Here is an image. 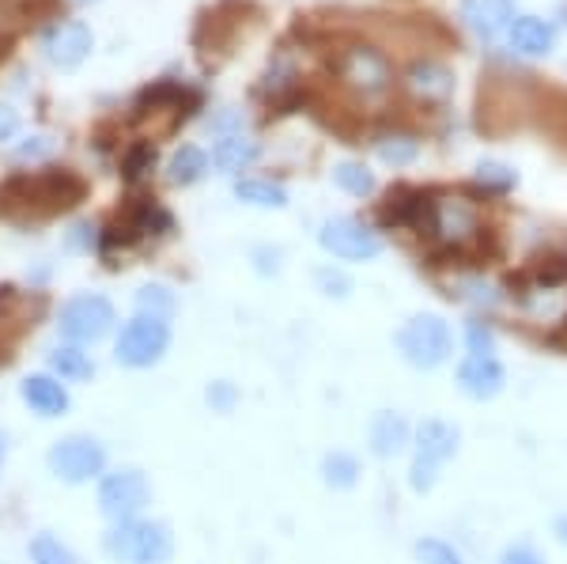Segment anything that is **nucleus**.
<instances>
[{
	"label": "nucleus",
	"mask_w": 567,
	"mask_h": 564,
	"mask_svg": "<svg viewBox=\"0 0 567 564\" xmlns=\"http://www.w3.org/2000/svg\"><path fill=\"white\" fill-rule=\"evenodd\" d=\"M462 432L458 424L443 421V417H427L413 432V462H409V489L413 493H432L439 470L458 454Z\"/></svg>",
	"instance_id": "nucleus-1"
},
{
	"label": "nucleus",
	"mask_w": 567,
	"mask_h": 564,
	"mask_svg": "<svg viewBox=\"0 0 567 564\" xmlns=\"http://www.w3.org/2000/svg\"><path fill=\"white\" fill-rule=\"evenodd\" d=\"M393 349L398 357L416 371H435L454 357V334L446 326V318L439 315H413L409 322L398 326L393 334Z\"/></svg>",
	"instance_id": "nucleus-2"
},
{
	"label": "nucleus",
	"mask_w": 567,
	"mask_h": 564,
	"mask_svg": "<svg viewBox=\"0 0 567 564\" xmlns=\"http://www.w3.org/2000/svg\"><path fill=\"white\" fill-rule=\"evenodd\" d=\"M106 553L122 564H167L175 553V534L167 523L155 520H125L106 534Z\"/></svg>",
	"instance_id": "nucleus-3"
},
{
	"label": "nucleus",
	"mask_w": 567,
	"mask_h": 564,
	"mask_svg": "<svg viewBox=\"0 0 567 564\" xmlns=\"http://www.w3.org/2000/svg\"><path fill=\"white\" fill-rule=\"evenodd\" d=\"M337 76L360 99H382L393 88V65L371 42H352L337 53Z\"/></svg>",
	"instance_id": "nucleus-4"
},
{
	"label": "nucleus",
	"mask_w": 567,
	"mask_h": 564,
	"mask_svg": "<svg viewBox=\"0 0 567 564\" xmlns=\"http://www.w3.org/2000/svg\"><path fill=\"white\" fill-rule=\"evenodd\" d=\"M171 349V322L167 318H155V315H136L130 322L122 326L114 341V360L122 368H152L167 357Z\"/></svg>",
	"instance_id": "nucleus-5"
},
{
	"label": "nucleus",
	"mask_w": 567,
	"mask_h": 564,
	"mask_svg": "<svg viewBox=\"0 0 567 564\" xmlns=\"http://www.w3.org/2000/svg\"><path fill=\"white\" fill-rule=\"evenodd\" d=\"M58 330L69 345H95L114 330V304L99 293H80L61 304Z\"/></svg>",
	"instance_id": "nucleus-6"
},
{
	"label": "nucleus",
	"mask_w": 567,
	"mask_h": 564,
	"mask_svg": "<svg viewBox=\"0 0 567 564\" xmlns=\"http://www.w3.org/2000/svg\"><path fill=\"white\" fill-rule=\"evenodd\" d=\"M45 466L65 485H84V481H95L106 470V448L91 435H65L45 454Z\"/></svg>",
	"instance_id": "nucleus-7"
},
{
	"label": "nucleus",
	"mask_w": 567,
	"mask_h": 564,
	"mask_svg": "<svg viewBox=\"0 0 567 564\" xmlns=\"http://www.w3.org/2000/svg\"><path fill=\"white\" fill-rule=\"evenodd\" d=\"M152 504V485L141 470H114L99 481V512L110 523L141 520V512Z\"/></svg>",
	"instance_id": "nucleus-8"
},
{
	"label": "nucleus",
	"mask_w": 567,
	"mask_h": 564,
	"mask_svg": "<svg viewBox=\"0 0 567 564\" xmlns=\"http://www.w3.org/2000/svg\"><path fill=\"white\" fill-rule=\"evenodd\" d=\"M318 243H322L326 254H333L341 262H371L382 254L379 232H371L355 216H333V221H326L322 232H318Z\"/></svg>",
	"instance_id": "nucleus-9"
},
{
	"label": "nucleus",
	"mask_w": 567,
	"mask_h": 564,
	"mask_svg": "<svg viewBox=\"0 0 567 564\" xmlns=\"http://www.w3.org/2000/svg\"><path fill=\"white\" fill-rule=\"evenodd\" d=\"M427 232L451 250H462L481 239V213L470 202H462V197H443V202H432Z\"/></svg>",
	"instance_id": "nucleus-10"
},
{
	"label": "nucleus",
	"mask_w": 567,
	"mask_h": 564,
	"mask_svg": "<svg viewBox=\"0 0 567 564\" xmlns=\"http://www.w3.org/2000/svg\"><path fill=\"white\" fill-rule=\"evenodd\" d=\"M454 387L462 390L470 402H492V398L503 394V387H507V368H503V360L492 352V357H465L458 360V368H454Z\"/></svg>",
	"instance_id": "nucleus-11"
},
{
	"label": "nucleus",
	"mask_w": 567,
	"mask_h": 564,
	"mask_svg": "<svg viewBox=\"0 0 567 564\" xmlns=\"http://www.w3.org/2000/svg\"><path fill=\"white\" fill-rule=\"evenodd\" d=\"M401 84H405V91L416 103L443 106V103H451V95H454V69L435 58H416L413 65L405 69Z\"/></svg>",
	"instance_id": "nucleus-12"
},
{
	"label": "nucleus",
	"mask_w": 567,
	"mask_h": 564,
	"mask_svg": "<svg viewBox=\"0 0 567 564\" xmlns=\"http://www.w3.org/2000/svg\"><path fill=\"white\" fill-rule=\"evenodd\" d=\"M16 186L27 189V197L23 202L27 205H42L45 213H58V208H72L80 202V197L87 194V186L80 182L72 171H50V175H42V178H16Z\"/></svg>",
	"instance_id": "nucleus-13"
},
{
	"label": "nucleus",
	"mask_w": 567,
	"mask_h": 564,
	"mask_svg": "<svg viewBox=\"0 0 567 564\" xmlns=\"http://www.w3.org/2000/svg\"><path fill=\"white\" fill-rule=\"evenodd\" d=\"M91 45H95V39H91V27L80 23V20H61L42 34L45 61L58 65V69H76L80 61H87Z\"/></svg>",
	"instance_id": "nucleus-14"
},
{
	"label": "nucleus",
	"mask_w": 567,
	"mask_h": 564,
	"mask_svg": "<svg viewBox=\"0 0 567 564\" xmlns=\"http://www.w3.org/2000/svg\"><path fill=\"white\" fill-rule=\"evenodd\" d=\"M409 443H413V429H409L405 417L393 413V409L374 413V421L368 429V451L374 459H398V454L409 451Z\"/></svg>",
	"instance_id": "nucleus-15"
},
{
	"label": "nucleus",
	"mask_w": 567,
	"mask_h": 564,
	"mask_svg": "<svg viewBox=\"0 0 567 564\" xmlns=\"http://www.w3.org/2000/svg\"><path fill=\"white\" fill-rule=\"evenodd\" d=\"M20 394L39 417H61L69 409V390L58 376H27L20 383Z\"/></svg>",
	"instance_id": "nucleus-16"
},
{
	"label": "nucleus",
	"mask_w": 567,
	"mask_h": 564,
	"mask_svg": "<svg viewBox=\"0 0 567 564\" xmlns=\"http://www.w3.org/2000/svg\"><path fill=\"white\" fill-rule=\"evenodd\" d=\"M462 20L477 34H496L515 20V4L511 0H462Z\"/></svg>",
	"instance_id": "nucleus-17"
},
{
	"label": "nucleus",
	"mask_w": 567,
	"mask_h": 564,
	"mask_svg": "<svg viewBox=\"0 0 567 564\" xmlns=\"http://www.w3.org/2000/svg\"><path fill=\"white\" fill-rule=\"evenodd\" d=\"M511 50L526 53V58H545L553 50V27L537 16H515L511 20Z\"/></svg>",
	"instance_id": "nucleus-18"
},
{
	"label": "nucleus",
	"mask_w": 567,
	"mask_h": 564,
	"mask_svg": "<svg viewBox=\"0 0 567 564\" xmlns=\"http://www.w3.org/2000/svg\"><path fill=\"white\" fill-rule=\"evenodd\" d=\"M254 160H258V144L243 133H224L213 148V167L224 171V175H239Z\"/></svg>",
	"instance_id": "nucleus-19"
},
{
	"label": "nucleus",
	"mask_w": 567,
	"mask_h": 564,
	"mask_svg": "<svg viewBox=\"0 0 567 564\" xmlns=\"http://www.w3.org/2000/svg\"><path fill=\"white\" fill-rule=\"evenodd\" d=\"M50 371L61 383H84V379L95 376V360L80 345H61V349L50 352Z\"/></svg>",
	"instance_id": "nucleus-20"
},
{
	"label": "nucleus",
	"mask_w": 567,
	"mask_h": 564,
	"mask_svg": "<svg viewBox=\"0 0 567 564\" xmlns=\"http://www.w3.org/2000/svg\"><path fill=\"white\" fill-rule=\"evenodd\" d=\"M205 171H208L205 152H200L197 144H182L167 163V182L171 186H194V182L205 178Z\"/></svg>",
	"instance_id": "nucleus-21"
},
{
	"label": "nucleus",
	"mask_w": 567,
	"mask_h": 564,
	"mask_svg": "<svg viewBox=\"0 0 567 564\" xmlns=\"http://www.w3.org/2000/svg\"><path fill=\"white\" fill-rule=\"evenodd\" d=\"M235 197L246 205H258V208H284L288 205V189L280 182L269 178H239L235 182Z\"/></svg>",
	"instance_id": "nucleus-22"
},
{
	"label": "nucleus",
	"mask_w": 567,
	"mask_h": 564,
	"mask_svg": "<svg viewBox=\"0 0 567 564\" xmlns=\"http://www.w3.org/2000/svg\"><path fill=\"white\" fill-rule=\"evenodd\" d=\"M318 474L329 489H355V481H360V459L349 451H329L322 459V466H318Z\"/></svg>",
	"instance_id": "nucleus-23"
},
{
	"label": "nucleus",
	"mask_w": 567,
	"mask_h": 564,
	"mask_svg": "<svg viewBox=\"0 0 567 564\" xmlns=\"http://www.w3.org/2000/svg\"><path fill=\"white\" fill-rule=\"evenodd\" d=\"M374 152H379V160L390 163V167H409V163H416L420 156V141L409 133H386L374 141Z\"/></svg>",
	"instance_id": "nucleus-24"
},
{
	"label": "nucleus",
	"mask_w": 567,
	"mask_h": 564,
	"mask_svg": "<svg viewBox=\"0 0 567 564\" xmlns=\"http://www.w3.org/2000/svg\"><path fill=\"white\" fill-rule=\"evenodd\" d=\"M333 182L344 189V194H352V197H371L374 194V175L363 163H355V160H344V163H337L333 167Z\"/></svg>",
	"instance_id": "nucleus-25"
},
{
	"label": "nucleus",
	"mask_w": 567,
	"mask_h": 564,
	"mask_svg": "<svg viewBox=\"0 0 567 564\" xmlns=\"http://www.w3.org/2000/svg\"><path fill=\"white\" fill-rule=\"evenodd\" d=\"M473 182H477L484 194H511V189L518 186V175H515V167H507V163L484 160L477 167V175H473Z\"/></svg>",
	"instance_id": "nucleus-26"
},
{
	"label": "nucleus",
	"mask_w": 567,
	"mask_h": 564,
	"mask_svg": "<svg viewBox=\"0 0 567 564\" xmlns=\"http://www.w3.org/2000/svg\"><path fill=\"white\" fill-rule=\"evenodd\" d=\"M178 307L175 293L167 285H144L136 293V315H155V318H171Z\"/></svg>",
	"instance_id": "nucleus-27"
},
{
	"label": "nucleus",
	"mask_w": 567,
	"mask_h": 564,
	"mask_svg": "<svg viewBox=\"0 0 567 564\" xmlns=\"http://www.w3.org/2000/svg\"><path fill=\"white\" fill-rule=\"evenodd\" d=\"M416 564H465L462 550H454L446 539H420L413 545Z\"/></svg>",
	"instance_id": "nucleus-28"
},
{
	"label": "nucleus",
	"mask_w": 567,
	"mask_h": 564,
	"mask_svg": "<svg viewBox=\"0 0 567 564\" xmlns=\"http://www.w3.org/2000/svg\"><path fill=\"white\" fill-rule=\"evenodd\" d=\"M465 352H470V357H492V352H496V330H492L484 318L465 322Z\"/></svg>",
	"instance_id": "nucleus-29"
},
{
	"label": "nucleus",
	"mask_w": 567,
	"mask_h": 564,
	"mask_svg": "<svg viewBox=\"0 0 567 564\" xmlns=\"http://www.w3.org/2000/svg\"><path fill=\"white\" fill-rule=\"evenodd\" d=\"M31 561L34 564H72V553L53 539V534H39V539L31 542Z\"/></svg>",
	"instance_id": "nucleus-30"
},
{
	"label": "nucleus",
	"mask_w": 567,
	"mask_h": 564,
	"mask_svg": "<svg viewBox=\"0 0 567 564\" xmlns=\"http://www.w3.org/2000/svg\"><path fill=\"white\" fill-rule=\"evenodd\" d=\"M239 387L231 383V379H216V383H208L205 390V402L216 409V413H231L235 406H239Z\"/></svg>",
	"instance_id": "nucleus-31"
},
{
	"label": "nucleus",
	"mask_w": 567,
	"mask_h": 564,
	"mask_svg": "<svg viewBox=\"0 0 567 564\" xmlns=\"http://www.w3.org/2000/svg\"><path fill=\"white\" fill-rule=\"evenodd\" d=\"M315 280H318V288H322V296H329V299H344L352 293V280L344 277L341 269H318L315 273Z\"/></svg>",
	"instance_id": "nucleus-32"
},
{
	"label": "nucleus",
	"mask_w": 567,
	"mask_h": 564,
	"mask_svg": "<svg viewBox=\"0 0 567 564\" xmlns=\"http://www.w3.org/2000/svg\"><path fill=\"white\" fill-rule=\"evenodd\" d=\"M496 564H548L545 561V553L537 550V545H529V542H511L507 550L499 553V561Z\"/></svg>",
	"instance_id": "nucleus-33"
},
{
	"label": "nucleus",
	"mask_w": 567,
	"mask_h": 564,
	"mask_svg": "<svg viewBox=\"0 0 567 564\" xmlns=\"http://www.w3.org/2000/svg\"><path fill=\"white\" fill-rule=\"evenodd\" d=\"M53 152V141L45 133H34V136H27L23 144H16V152L12 156L20 160V163H34V160H45Z\"/></svg>",
	"instance_id": "nucleus-34"
},
{
	"label": "nucleus",
	"mask_w": 567,
	"mask_h": 564,
	"mask_svg": "<svg viewBox=\"0 0 567 564\" xmlns=\"http://www.w3.org/2000/svg\"><path fill=\"white\" fill-rule=\"evenodd\" d=\"M462 299H470V304H477V307H496L499 304L496 288L484 285V280H465V285H462Z\"/></svg>",
	"instance_id": "nucleus-35"
},
{
	"label": "nucleus",
	"mask_w": 567,
	"mask_h": 564,
	"mask_svg": "<svg viewBox=\"0 0 567 564\" xmlns=\"http://www.w3.org/2000/svg\"><path fill=\"white\" fill-rule=\"evenodd\" d=\"M537 280H542L545 288L564 285V280H567V258H545L542 266H537Z\"/></svg>",
	"instance_id": "nucleus-36"
},
{
	"label": "nucleus",
	"mask_w": 567,
	"mask_h": 564,
	"mask_svg": "<svg viewBox=\"0 0 567 564\" xmlns=\"http://www.w3.org/2000/svg\"><path fill=\"white\" fill-rule=\"evenodd\" d=\"M16 133H20V114H16L8 103H0V144L12 141Z\"/></svg>",
	"instance_id": "nucleus-37"
},
{
	"label": "nucleus",
	"mask_w": 567,
	"mask_h": 564,
	"mask_svg": "<svg viewBox=\"0 0 567 564\" xmlns=\"http://www.w3.org/2000/svg\"><path fill=\"white\" fill-rule=\"evenodd\" d=\"M144 163H155V152H152V148H136L133 156H130V163H125V167H130V171H125V175H130V178L144 175V171H141Z\"/></svg>",
	"instance_id": "nucleus-38"
},
{
	"label": "nucleus",
	"mask_w": 567,
	"mask_h": 564,
	"mask_svg": "<svg viewBox=\"0 0 567 564\" xmlns=\"http://www.w3.org/2000/svg\"><path fill=\"white\" fill-rule=\"evenodd\" d=\"M553 539L567 550V512H560V515L553 520Z\"/></svg>",
	"instance_id": "nucleus-39"
},
{
	"label": "nucleus",
	"mask_w": 567,
	"mask_h": 564,
	"mask_svg": "<svg viewBox=\"0 0 567 564\" xmlns=\"http://www.w3.org/2000/svg\"><path fill=\"white\" fill-rule=\"evenodd\" d=\"M72 4H95V0H72Z\"/></svg>",
	"instance_id": "nucleus-40"
},
{
	"label": "nucleus",
	"mask_w": 567,
	"mask_h": 564,
	"mask_svg": "<svg viewBox=\"0 0 567 564\" xmlns=\"http://www.w3.org/2000/svg\"><path fill=\"white\" fill-rule=\"evenodd\" d=\"M0 459H4V443H0Z\"/></svg>",
	"instance_id": "nucleus-41"
}]
</instances>
